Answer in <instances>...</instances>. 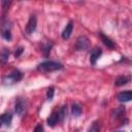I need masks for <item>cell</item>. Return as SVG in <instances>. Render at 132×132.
<instances>
[{
    "instance_id": "ac0fdd59",
    "label": "cell",
    "mask_w": 132,
    "mask_h": 132,
    "mask_svg": "<svg viewBox=\"0 0 132 132\" xmlns=\"http://www.w3.org/2000/svg\"><path fill=\"white\" fill-rule=\"evenodd\" d=\"M54 90H55L54 87H50V88H48L47 93H46V97H47L48 100H52V99H53V97H54V93H55Z\"/></svg>"
},
{
    "instance_id": "5b68a950",
    "label": "cell",
    "mask_w": 132,
    "mask_h": 132,
    "mask_svg": "<svg viewBox=\"0 0 132 132\" xmlns=\"http://www.w3.org/2000/svg\"><path fill=\"white\" fill-rule=\"evenodd\" d=\"M89 39L86 36H79L76 40V44L75 47L77 51H85L89 47Z\"/></svg>"
},
{
    "instance_id": "7c38bea8",
    "label": "cell",
    "mask_w": 132,
    "mask_h": 132,
    "mask_svg": "<svg viewBox=\"0 0 132 132\" xmlns=\"http://www.w3.org/2000/svg\"><path fill=\"white\" fill-rule=\"evenodd\" d=\"M99 36H100V38H101V40H102V42L108 47V48H114V42L109 38V37H107L106 35H104L102 32H100L99 33Z\"/></svg>"
},
{
    "instance_id": "6da1fadb",
    "label": "cell",
    "mask_w": 132,
    "mask_h": 132,
    "mask_svg": "<svg viewBox=\"0 0 132 132\" xmlns=\"http://www.w3.org/2000/svg\"><path fill=\"white\" fill-rule=\"evenodd\" d=\"M62 68H63V65L55 61H43L37 66V69L42 72H52V71L60 70Z\"/></svg>"
},
{
    "instance_id": "ffe728a7",
    "label": "cell",
    "mask_w": 132,
    "mask_h": 132,
    "mask_svg": "<svg viewBox=\"0 0 132 132\" xmlns=\"http://www.w3.org/2000/svg\"><path fill=\"white\" fill-rule=\"evenodd\" d=\"M34 132H43V127L41 124H38L35 128H34Z\"/></svg>"
},
{
    "instance_id": "d6986e66",
    "label": "cell",
    "mask_w": 132,
    "mask_h": 132,
    "mask_svg": "<svg viewBox=\"0 0 132 132\" xmlns=\"http://www.w3.org/2000/svg\"><path fill=\"white\" fill-rule=\"evenodd\" d=\"M51 48H52V44H46V45L43 47V50H42L43 54H44L45 56H47V55H48V53L51 52Z\"/></svg>"
},
{
    "instance_id": "8fae6325",
    "label": "cell",
    "mask_w": 132,
    "mask_h": 132,
    "mask_svg": "<svg viewBox=\"0 0 132 132\" xmlns=\"http://www.w3.org/2000/svg\"><path fill=\"white\" fill-rule=\"evenodd\" d=\"M130 79H131V76H129V75H120L116 78L114 85L118 86V87H121V86H124V85L128 84L130 81Z\"/></svg>"
},
{
    "instance_id": "4fadbf2b",
    "label": "cell",
    "mask_w": 132,
    "mask_h": 132,
    "mask_svg": "<svg viewBox=\"0 0 132 132\" xmlns=\"http://www.w3.org/2000/svg\"><path fill=\"white\" fill-rule=\"evenodd\" d=\"M11 121H12V116H11V113L5 112V113H3V114L1 116V123H2L4 126H7V127L10 126Z\"/></svg>"
},
{
    "instance_id": "277c9868",
    "label": "cell",
    "mask_w": 132,
    "mask_h": 132,
    "mask_svg": "<svg viewBox=\"0 0 132 132\" xmlns=\"http://www.w3.org/2000/svg\"><path fill=\"white\" fill-rule=\"evenodd\" d=\"M1 35L4 39L10 40L11 39V33H10V26L8 24V21H2L1 25Z\"/></svg>"
},
{
    "instance_id": "44dd1931",
    "label": "cell",
    "mask_w": 132,
    "mask_h": 132,
    "mask_svg": "<svg viewBox=\"0 0 132 132\" xmlns=\"http://www.w3.org/2000/svg\"><path fill=\"white\" fill-rule=\"evenodd\" d=\"M24 52V48L22 47V46H20V47H18V50L15 51V57H20L21 56V54Z\"/></svg>"
},
{
    "instance_id": "8992f818",
    "label": "cell",
    "mask_w": 132,
    "mask_h": 132,
    "mask_svg": "<svg viewBox=\"0 0 132 132\" xmlns=\"http://www.w3.org/2000/svg\"><path fill=\"white\" fill-rule=\"evenodd\" d=\"M36 25H37L36 16L34 14L30 15L29 21H28L27 26H26V32H27V34H32L35 31V29H36Z\"/></svg>"
},
{
    "instance_id": "ba28073f",
    "label": "cell",
    "mask_w": 132,
    "mask_h": 132,
    "mask_svg": "<svg viewBox=\"0 0 132 132\" xmlns=\"http://www.w3.org/2000/svg\"><path fill=\"white\" fill-rule=\"evenodd\" d=\"M117 99L120 102H129L132 100V91H124L117 95Z\"/></svg>"
},
{
    "instance_id": "9a60e30c",
    "label": "cell",
    "mask_w": 132,
    "mask_h": 132,
    "mask_svg": "<svg viewBox=\"0 0 132 132\" xmlns=\"http://www.w3.org/2000/svg\"><path fill=\"white\" fill-rule=\"evenodd\" d=\"M113 117L116 119H121L123 117H125V108L123 106H119L114 111H113Z\"/></svg>"
},
{
    "instance_id": "e0dca14e",
    "label": "cell",
    "mask_w": 132,
    "mask_h": 132,
    "mask_svg": "<svg viewBox=\"0 0 132 132\" xmlns=\"http://www.w3.org/2000/svg\"><path fill=\"white\" fill-rule=\"evenodd\" d=\"M88 132H100V124L98 122H94L89 128Z\"/></svg>"
},
{
    "instance_id": "30bf717a",
    "label": "cell",
    "mask_w": 132,
    "mask_h": 132,
    "mask_svg": "<svg viewBox=\"0 0 132 132\" xmlns=\"http://www.w3.org/2000/svg\"><path fill=\"white\" fill-rule=\"evenodd\" d=\"M72 30H73V22L70 21V22L66 25V27L64 28V30H63V32H62V38H63V39H68V38L70 37L71 33H72Z\"/></svg>"
},
{
    "instance_id": "5bb4252c",
    "label": "cell",
    "mask_w": 132,
    "mask_h": 132,
    "mask_svg": "<svg viewBox=\"0 0 132 132\" xmlns=\"http://www.w3.org/2000/svg\"><path fill=\"white\" fill-rule=\"evenodd\" d=\"M71 112L74 117H79L82 112V108L80 106V104L78 103H73L72 106H71Z\"/></svg>"
},
{
    "instance_id": "9c48e42d",
    "label": "cell",
    "mask_w": 132,
    "mask_h": 132,
    "mask_svg": "<svg viewBox=\"0 0 132 132\" xmlns=\"http://www.w3.org/2000/svg\"><path fill=\"white\" fill-rule=\"evenodd\" d=\"M101 54H102V50L99 48V47H95V48L91 52V55H90V62H91L92 65H96V63H97L98 59L100 58Z\"/></svg>"
},
{
    "instance_id": "52a82bcc",
    "label": "cell",
    "mask_w": 132,
    "mask_h": 132,
    "mask_svg": "<svg viewBox=\"0 0 132 132\" xmlns=\"http://www.w3.org/2000/svg\"><path fill=\"white\" fill-rule=\"evenodd\" d=\"M58 122H61V117H60V111L56 110V111H53L51 113V116L47 118V124L50 126L54 127Z\"/></svg>"
},
{
    "instance_id": "2e32d148",
    "label": "cell",
    "mask_w": 132,
    "mask_h": 132,
    "mask_svg": "<svg viewBox=\"0 0 132 132\" xmlns=\"http://www.w3.org/2000/svg\"><path fill=\"white\" fill-rule=\"evenodd\" d=\"M9 54H10L9 50H7V48H3L2 50V52H1V62H2V64H5L8 61Z\"/></svg>"
},
{
    "instance_id": "3957f363",
    "label": "cell",
    "mask_w": 132,
    "mask_h": 132,
    "mask_svg": "<svg viewBox=\"0 0 132 132\" xmlns=\"http://www.w3.org/2000/svg\"><path fill=\"white\" fill-rule=\"evenodd\" d=\"M27 110V102L25 99L23 98H18L15 100V104H14V111L18 116L22 117Z\"/></svg>"
},
{
    "instance_id": "7402d4cb",
    "label": "cell",
    "mask_w": 132,
    "mask_h": 132,
    "mask_svg": "<svg viewBox=\"0 0 132 132\" xmlns=\"http://www.w3.org/2000/svg\"><path fill=\"white\" fill-rule=\"evenodd\" d=\"M2 4H3V8H4V9H6V8L9 6L10 2H7V1H2Z\"/></svg>"
},
{
    "instance_id": "7a4b0ae2",
    "label": "cell",
    "mask_w": 132,
    "mask_h": 132,
    "mask_svg": "<svg viewBox=\"0 0 132 132\" xmlns=\"http://www.w3.org/2000/svg\"><path fill=\"white\" fill-rule=\"evenodd\" d=\"M22 78H23V73L20 70L14 69L9 74L4 76L2 81H3L4 85H12V84H15V82L20 81Z\"/></svg>"
}]
</instances>
